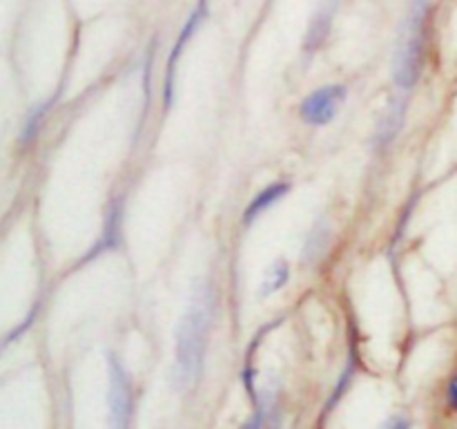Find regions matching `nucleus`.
I'll list each match as a JSON object with an SVG mask.
<instances>
[{
	"label": "nucleus",
	"mask_w": 457,
	"mask_h": 429,
	"mask_svg": "<svg viewBox=\"0 0 457 429\" xmlns=\"http://www.w3.org/2000/svg\"><path fill=\"white\" fill-rule=\"evenodd\" d=\"M210 322H212V299L208 290H199L187 307L177 329V383L187 389L199 378L208 347Z\"/></svg>",
	"instance_id": "nucleus-1"
},
{
	"label": "nucleus",
	"mask_w": 457,
	"mask_h": 429,
	"mask_svg": "<svg viewBox=\"0 0 457 429\" xmlns=\"http://www.w3.org/2000/svg\"><path fill=\"white\" fill-rule=\"evenodd\" d=\"M427 0H415L411 7L409 21H406L404 31H402L400 47L395 56V80L400 88L409 89L415 85L420 76V65H422L424 52V27H427Z\"/></svg>",
	"instance_id": "nucleus-2"
},
{
	"label": "nucleus",
	"mask_w": 457,
	"mask_h": 429,
	"mask_svg": "<svg viewBox=\"0 0 457 429\" xmlns=\"http://www.w3.org/2000/svg\"><path fill=\"white\" fill-rule=\"evenodd\" d=\"M346 101V88L342 85H328V88L315 89L306 101L302 103V119L308 125H326L337 116V110Z\"/></svg>",
	"instance_id": "nucleus-3"
},
{
	"label": "nucleus",
	"mask_w": 457,
	"mask_h": 429,
	"mask_svg": "<svg viewBox=\"0 0 457 429\" xmlns=\"http://www.w3.org/2000/svg\"><path fill=\"white\" fill-rule=\"evenodd\" d=\"M132 391L125 371L116 360L110 362V423L112 429H129Z\"/></svg>",
	"instance_id": "nucleus-4"
},
{
	"label": "nucleus",
	"mask_w": 457,
	"mask_h": 429,
	"mask_svg": "<svg viewBox=\"0 0 457 429\" xmlns=\"http://www.w3.org/2000/svg\"><path fill=\"white\" fill-rule=\"evenodd\" d=\"M288 190H290L288 183H272V186H268L266 190H262L253 201H250V206L245 208L244 222L253 223L254 219L263 213V210L270 208V206H275L277 201H279Z\"/></svg>",
	"instance_id": "nucleus-5"
},
{
	"label": "nucleus",
	"mask_w": 457,
	"mask_h": 429,
	"mask_svg": "<svg viewBox=\"0 0 457 429\" xmlns=\"http://www.w3.org/2000/svg\"><path fill=\"white\" fill-rule=\"evenodd\" d=\"M288 282V264L286 262H277L275 266L268 271V275L263 277V284H262V295H270L275 290H279L281 286Z\"/></svg>",
	"instance_id": "nucleus-6"
},
{
	"label": "nucleus",
	"mask_w": 457,
	"mask_h": 429,
	"mask_svg": "<svg viewBox=\"0 0 457 429\" xmlns=\"http://www.w3.org/2000/svg\"><path fill=\"white\" fill-rule=\"evenodd\" d=\"M382 429H411V423L404 418V416H393Z\"/></svg>",
	"instance_id": "nucleus-7"
},
{
	"label": "nucleus",
	"mask_w": 457,
	"mask_h": 429,
	"mask_svg": "<svg viewBox=\"0 0 457 429\" xmlns=\"http://www.w3.org/2000/svg\"><path fill=\"white\" fill-rule=\"evenodd\" d=\"M449 400H451V405L457 409V378L451 383V387H449Z\"/></svg>",
	"instance_id": "nucleus-8"
},
{
	"label": "nucleus",
	"mask_w": 457,
	"mask_h": 429,
	"mask_svg": "<svg viewBox=\"0 0 457 429\" xmlns=\"http://www.w3.org/2000/svg\"><path fill=\"white\" fill-rule=\"evenodd\" d=\"M259 427H262V416H257V418H254L253 423H248V425H245L244 429H259Z\"/></svg>",
	"instance_id": "nucleus-9"
}]
</instances>
